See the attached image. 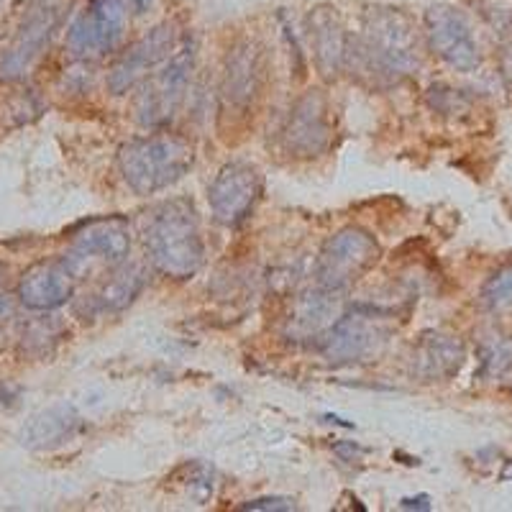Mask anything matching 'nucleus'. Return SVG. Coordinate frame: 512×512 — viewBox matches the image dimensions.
Masks as SVG:
<instances>
[{
  "mask_svg": "<svg viewBox=\"0 0 512 512\" xmlns=\"http://www.w3.org/2000/svg\"><path fill=\"white\" fill-rule=\"evenodd\" d=\"M262 175L249 162H231L221 169L208 190L210 210L221 226L236 228L249 218L262 195Z\"/></svg>",
  "mask_w": 512,
  "mask_h": 512,
  "instance_id": "6e6552de",
  "label": "nucleus"
},
{
  "mask_svg": "<svg viewBox=\"0 0 512 512\" xmlns=\"http://www.w3.org/2000/svg\"><path fill=\"white\" fill-rule=\"evenodd\" d=\"M425 26H428V39L431 47L448 67H454L459 72L477 70L479 64V49L474 41L472 29L464 21L461 13L454 8H431L425 13Z\"/></svg>",
  "mask_w": 512,
  "mask_h": 512,
  "instance_id": "f8f14e48",
  "label": "nucleus"
},
{
  "mask_svg": "<svg viewBox=\"0 0 512 512\" xmlns=\"http://www.w3.org/2000/svg\"><path fill=\"white\" fill-rule=\"evenodd\" d=\"M192 67H195V44L187 41L167 59V67L157 72L141 90L136 100V118L141 126L157 128L175 118L185 100Z\"/></svg>",
  "mask_w": 512,
  "mask_h": 512,
  "instance_id": "423d86ee",
  "label": "nucleus"
},
{
  "mask_svg": "<svg viewBox=\"0 0 512 512\" xmlns=\"http://www.w3.org/2000/svg\"><path fill=\"white\" fill-rule=\"evenodd\" d=\"M128 249H131V236H128V223L123 218H100L82 226L75 236V246L64 262L70 264L72 272L80 274L93 262H105L108 267H121L126 262Z\"/></svg>",
  "mask_w": 512,
  "mask_h": 512,
  "instance_id": "1a4fd4ad",
  "label": "nucleus"
},
{
  "mask_svg": "<svg viewBox=\"0 0 512 512\" xmlns=\"http://www.w3.org/2000/svg\"><path fill=\"white\" fill-rule=\"evenodd\" d=\"M379 246L364 228H344L320 249L315 277L318 285L333 292H344L377 264Z\"/></svg>",
  "mask_w": 512,
  "mask_h": 512,
  "instance_id": "20e7f679",
  "label": "nucleus"
},
{
  "mask_svg": "<svg viewBox=\"0 0 512 512\" xmlns=\"http://www.w3.org/2000/svg\"><path fill=\"white\" fill-rule=\"evenodd\" d=\"M482 305L492 313L512 308V264L497 269L482 287Z\"/></svg>",
  "mask_w": 512,
  "mask_h": 512,
  "instance_id": "412c9836",
  "label": "nucleus"
},
{
  "mask_svg": "<svg viewBox=\"0 0 512 512\" xmlns=\"http://www.w3.org/2000/svg\"><path fill=\"white\" fill-rule=\"evenodd\" d=\"M384 336L387 331H384L382 320L374 318V313L341 315L323 338V354L333 364L367 361L369 356L379 354L382 344L387 341Z\"/></svg>",
  "mask_w": 512,
  "mask_h": 512,
  "instance_id": "9d476101",
  "label": "nucleus"
},
{
  "mask_svg": "<svg viewBox=\"0 0 512 512\" xmlns=\"http://www.w3.org/2000/svg\"><path fill=\"white\" fill-rule=\"evenodd\" d=\"M144 246L157 272L172 280H190L205 262L198 213L190 200H169L149 213Z\"/></svg>",
  "mask_w": 512,
  "mask_h": 512,
  "instance_id": "f257e3e1",
  "label": "nucleus"
},
{
  "mask_svg": "<svg viewBox=\"0 0 512 512\" xmlns=\"http://www.w3.org/2000/svg\"><path fill=\"white\" fill-rule=\"evenodd\" d=\"M402 507H420V510H428V497L425 495H420L418 500H402Z\"/></svg>",
  "mask_w": 512,
  "mask_h": 512,
  "instance_id": "5701e85b",
  "label": "nucleus"
},
{
  "mask_svg": "<svg viewBox=\"0 0 512 512\" xmlns=\"http://www.w3.org/2000/svg\"><path fill=\"white\" fill-rule=\"evenodd\" d=\"M77 274L72 272L70 264L64 259H54V262H39L21 277L18 285V300L29 310H47L62 308L75 292Z\"/></svg>",
  "mask_w": 512,
  "mask_h": 512,
  "instance_id": "ddd939ff",
  "label": "nucleus"
},
{
  "mask_svg": "<svg viewBox=\"0 0 512 512\" xmlns=\"http://www.w3.org/2000/svg\"><path fill=\"white\" fill-rule=\"evenodd\" d=\"M57 24V6L44 3V6L36 8V11L26 18V24L21 26L16 41H13L11 47L3 52V57H0V77H3V80H18V77H24L26 70L34 64V59L41 54V49L49 44Z\"/></svg>",
  "mask_w": 512,
  "mask_h": 512,
  "instance_id": "4468645a",
  "label": "nucleus"
},
{
  "mask_svg": "<svg viewBox=\"0 0 512 512\" xmlns=\"http://www.w3.org/2000/svg\"><path fill=\"white\" fill-rule=\"evenodd\" d=\"M141 0H90L67 34V49L80 59L103 57L118 47L131 13H139Z\"/></svg>",
  "mask_w": 512,
  "mask_h": 512,
  "instance_id": "39448f33",
  "label": "nucleus"
},
{
  "mask_svg": "<svg viewBox=\"0 0 512 512\" xmlns=\"http://www.w3.org/2000/svg\"><path fill=\"white\" fill-rule=\"evenodd\" d=\"M310 29H313V47L320 72L326 77H336L346 59V41L336 16L331 11H318L310 18Z\"/></svg>",
  "mask_w": 512,
  "mask_h": 512,
  "instance_id": "6ab92c4d",
  "label": "nucleus"
},
{
  "mask_svg": "<svg viewBox=\"0 0 512 512\" xmlns=\"http://www.w3.org/2000/svg\"><path fill=\"white\" fill-rule=\"evenodd\" d=\"M195 149L187 139L172 134L146 136L121 146L118 167L126 185L139 195H152L175 185L190 172Z\"/></svg>",
  "mask_w": 512,
  "mask_h": 512,
  "instance_id": "f03ea898",
  "label": "nucleus"
},
{
  "mask_svg": "<svg viewBox=\"0 0 512 512\" xmlns=\"http://www.w3.org/2000/svg\"><path fill=\"white\" fill-rule=\"evenodd\" d=\"M341 292L318 287L315 292H308L297 300L295 310L290 318V336L297 341L315 338L320 333H328L338 318H341V305H338Z\"/></svg>",
  "mask_w": 512,
  "mask_h": 512,
  "instance_id": "f3484780",
  "label": "nucleus"
},
{
  "mask_svg": "<svg viewBox=\"0 0 512 512\" xmlns=\"http://www.w3.org/2000/svg\"><path fill=\"white\" fill-rule=\"evenodd\" d=\"M333 139L331 105L320 90H310L292 105L282 126V144L290 157L313 159L326 152Z\"/></svg>",
  "mask_w": 512,
  "mask_h": 512,
  "instance_id": "0eeeda50",
  "label": "nucleus"
},
{
  "mask_svg": "<svg viewBox=\"0 0 512 512\" xmlns=\"http://www.w3.org/2000/svg\"><path fill=\"white\" fill-rule=\"evenodd\" d=\"M77 431H80V415L75 413V408H70V405H54V408L31 415L29 423L18 433V438H21L26 448L47 451V448H57L62 443L72 441Z\"/></svg>",
  "mask_w": 512,
  "mask_h": 512,
  "instance_id": "dca6fc26",
  "label": "nucleus"
},
{
  "mask_svg": "<svg viewBox=\"0 0 512 512\" xmlns=\"http://www.w3.org/2000/svg\"><path fill=\"white\" fill-rule=\"evenodd\" d=\"M464 364V344L446 333H425L413 351V372L425 382L454 377Z\"/></svg>",
  "mask_w": 512,
  "mask_h": 512,
  "instance_id": "2eb2a0df",
  "label": "nucleus"
},
{
  "mask_svg": "<svg viewBox=\"0 0 512 512\" xmlns=\"http://www.w3.org/2000/svg\"><path fill=\"white\" fill-rule=\"evenodd\" d=\"M244 510H295V502L287 500V497H264V500L246 502Z\"/></svg>",
  "mask_w": 512,
  "mask_h": 512,
  "instance_id": "4be33fe9",
  "label": "nucleus"
},
{
  "mask_svg": "<svg viewBox=\"0 0 512 512\" xmlns=\"http://www.w3.org/2000/svg\"><path fill=\"white\" fill-rule=\"evenodd\" d=\"M361 57L367 59L374 75L387 80L413 75L418 67V39L408 18L392 8L369 13L364 24Z\"/></svg>",
  "mask_w": 512,
  "mask_h": 512,
  "instance_id": "7ed1b4c3",
  "label": "nucleus"
},
{
  "mask_svg": "<svg viewBox=\"0 0 512 512\" xmlns=\"http://www.w3.org/2000/svg\"><path fill=\"white\" fill-rule=\"evenodd\" d=\"M144 280V269L139 264L118 267L93 295L95 310H100V313H118V310L128 308L141 292V287H144Z\"/></svg>",
  "mask_w": 512,
  "mask_h": 512,
  "instance_id": "aec40b11",
  "label": "nucleus"
},
{
  "mask_svg": "<svg viewBox=\"0 0 512 512\" xmlns=\"http://www.w3.org/2000/svg\"><path fill=\"white\" fill-rule=\"evenodd\" d=\"M177 47V29L172 24H162L152 29L146 36H141L134 47L128 49L116 67L108 75V88L113 95H123L131 90L136 82L144 80L149 72L162 64L164 59L172 57V49Z\"/></svg>",
  "mask_w": 512,
  "mask_h": 512,
  "instance_id": "9b49d317",
  "label": "nucleus"
},
{
  "mask_svg": "<svg viewBox=\"0 0 512 512\" xmlns=\"http://www.w3.org/2000/svg\"><path fill=\"white\" fill-rule=\"evenodd\" d=\"M262 82V64L259 54L246 44L228 57L226 77H223V100L233 108H246L259 93Z\"/></svg>",
  "mask_w": 512,
  "mask_h": 512,
  "instance_id": "a211bd4d",
  "label": "nucleus"
}]
</instances>
